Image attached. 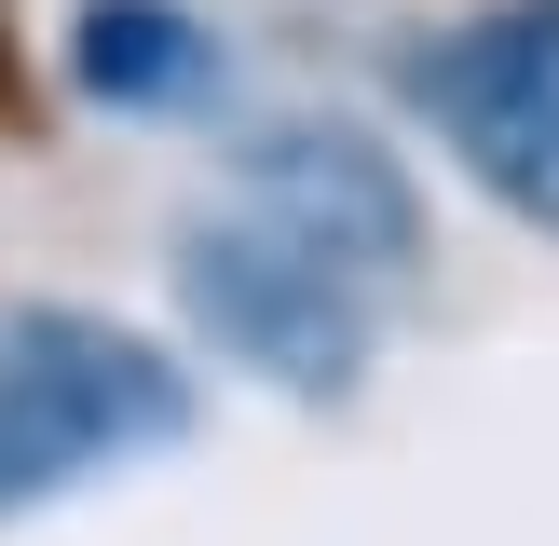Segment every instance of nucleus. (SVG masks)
Returning a JSON list of instances; mask_svg holds the SVG:
<instances>
[{
  "label": "nucleus",
  "instance_id": "nucleus-1",
  "mask_svg": "<svg viewBox=\"0 0 559 546\" xmlns=\"http://www.w3.org/2000/svg\"><path fill=\"white\" fill-rule=\"evenodd\" d=\"M178 300L218 342V369L273 382V396H355V382H369V287L328 273L314 246L260 233V218L178 233Z\"/></svg>",
  "mask_w": 559,
  "mask_h": 546
},
{
  "label": "nucleus",
  "instance_id": "nucleus-2",
  "mask_svg": "<svg viewBox=\"0 0 559 546\" xmlns=\"http://www.w3.org/2000/svg\"><path fill=\"white\" fill-rule=\"evenodd\" d=\"M191 424V382L164 369L136 328L109 314H0V437H14L41 478H82V464H123V451H164Z\"/></svg>",
  "mask_w": 559,
  "mask_h": 546
},
{
  "label": "nucleus",
  "instance_id": "nucleus-3",
  "mask_svg": "<svg viewBox=\"0 0 559 546\" xmlns=\"http://www.w3.org/2000/svg\"><path fill=\"white\" fill-rule=\"evenodd\" d=\"M233 178H246V218H260V233L314 246L355 287L424 260V191H409V164L382 151L369 123H260Z\"/></svg>",
  "mask_w": 559,
  "mask_h": 546
},
{
  "label": "nucleus",
  "instance_id": "nucleus-4",
  "mask_svg": "<svg viewBox=\"0 0 559 546\" xmlns=\"http://www.w3.org/2000/svg\"><path fill=\"white\" fill-rule=\"evenodd\" d=\"M409 96L451 136H491V123H519V109H546L559 96V0H491L478 27L424 41L409 55Z\"/></svg>",
  "mask_w": 559,
  "mask_h": 546
},
{
  "label": "nucleus",
  "instance_id": "nucleus-5",
  "mask_svg": "<svg viewBox=\"0 0 559 546\" xmlns=\"http://www.w3.org/2000/svg\"><path fill=\"white\" fill-rule=\"evenodd\" d=\"M69 82L96 109H191L218 82V41L191 0H82L69 14Z\"/></svg>",
  "mask_w": 559,
  "mask_h": 546
},
{
  "label": "nucleus",
  "instance_id": "nucleus-6",
  "mask_svg": "<svg viewBox=\"0 0 559 546\" xmlns=\"http://www.w3.org/2000/svg\"><path fill=\"white\" fill-rule=\"evenodd\" d=\"M464 164L491 178V205H506V218L559 233V96H546V109H519V123H491V136H464Z\"/></svg>",
  "mask_w": 559,
  "mask_h": 546
},
{
  "label": "nucleus",
  "instance_id": "nucleus-7",
  "mask_svg": "<svg viewBox=\"0 0 559 546\" xmlns=\"http://www.w3.org/2000/svg\"><path fill=\"white\" fill-rule=\"evenodd\" d=\"M41 491H55V478H41V464L14 451V437H0V519H14V506H41Z\"/></svg>",
  "mask_w": 559,
  "mask_h": 546
}]
</instances>
